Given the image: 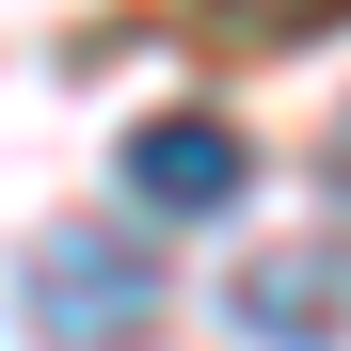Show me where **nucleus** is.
Returning <instances> with one entry per match:
<instances>
[{
  "label": "nucleus",
  "instance_id": "nucleus-1",
  "mask_svg": "<svg viewBox=\"0 0 351 351\" xmlns=\"http://www.w3.org/2000/svg\"><path fill=\"white\" fill-rule=\"evenodd\" d=\"M16 319H32V351H144L160 335V256L128 223H48L32 271H16Z\"/></svg>",
  "mask_w": 351,
  "mask_h": 351
},
{
  "label": "nucleus",
  "instance_id": "nucleus-2",
  "mask_svg": "<svg viewBox=\"0 0 351 351\" xmlns=\"http://www.w3.org/2000/svg\"><path fill=\"white\" fill-rule=\"evenodd\" d=\"M240 192H256V144L223 128V112H144V128H128V208L144 223H208Z\"/></svg>",
  "mask_w": 351,
  "mask_h": 351
},
{
  "label": "nucleus",
  "instance_id": "nucleus-3",
  "mask_svg": "<svg viewBox=\"0 0 351 351\" xmlns=\"http://www.w3.org/2000/svg\"><path fill=\"white\" fill-rule=\"evenodd\" d=\"M223 319H240L256 351H335V240H287V256H256L240 287H223Z\"/></svg>",
  "mask_w": 351,
  "mask_h": 351
}]
</instances>
